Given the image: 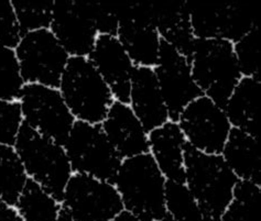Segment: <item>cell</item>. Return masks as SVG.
<instances>
[{"label": "cell", "instance_id": "cell-8", "mask_svg": "<svg viewBox=\"0 0 261 221\" xmlns=\"http://www.w3.org/2000/svg\"><path fill=\"white\" fill-rule=\"evenodd\" d=\"M15 52L25 84L59 88L71 57L50 29L23 34Z\"/></svg>", "mask_w": 261, "mask_h": 221}, {"label": "cell", "instance_id": "cell-32", "mask_svg": "<svg viewBox=\"0 0 261 221\" xmlns=\"http://www.w3.org/2000/svg\"><path fill=\"white\" fill-rule=\"evenodd\" d=\"M0 221H21L15 206L7 204L0 198Z\"/></svg>", "mask_w": 261, "mask_h": 221}, {"label": "cell", "instance_id": "cell-5", "mask_svg": "<svg viewBox=\"0 0 261 221\" xmlns=\"http://www.w3.org/2000/svg\"><path fill=\"white\" fill-rule=\"evenodd\" d=\"M190 63L194 81L203 95L224 107L243 78L232 43L222 39H196Z\"/></svg>", "mask_w": 261, "mask_h": 221}, {"label": "cell", "instance_id": "cell-30", "mask_svg": "<svg viewBox=\"0 0 261 221\" xmlns=\"http://www.w3.org/2000/svg\"><path fill=\"white\" fill-rule=\"evenodd\" d=\"M22 126L23 117L19 100H0V144L15 146Z\"/></svg>", "mask_w": 261, "mask_h": 221}, {"label": "cell", "instance_id": "cell-18", "mask_svg": "<svg viewBox=\"0 0 261 221\" xmlns=\"http://www.w3.org/2000/svg\"><path fill=\"white\" fill-rule=\"evenodd\" d=\"M187 140L175 121L169 120L149 132V153L167 181L184 182Z\"/></svg>", "mask_w": 261, "mask_h": 221}, {"label": "cell", "instance_id": "cell-20", "mask_svg": "<svg viewBox=\"0 0 261 221\" xmlns=\"http://www.w3.org/2000/svg\"><path fill=\"white\" fill-rule=\"evenodd\" d=\"M221 155L239 181L261 186V154L258 137L232 128Z\"/></svg>", "mask_w": 261, "mask_h": 221}, {"label": "cell", "instance_id": "cell-21", "mask_svg": "<svg viewBox=\"0 0 261 221\" xmlns=\"http://www.w3.org/2000/svg\"><path fill=\"white\" fill-rule=\"evenodd\" d=\"M223 108L232 128L259 139L260 78L243 77Z\"/></svg>", "mask_w": 261, "mask_h": 221}, {"label": "cell", "instance_id": "cell-35", "mask_svg": "<svg viewBox=\"0 0 261 221\" xmlns=\"http://www.w3.org/2000/svg\"><path fill=\"white\" fill-rule=\"evenodd\" d=\"M159 221H174V220L167 215L166 217H163V218H162V219H160Z\"/></svg>", "mask_w": 261, "mask_h": 221}, {"label": "cell", "instance_id": "cell-16", "mask_svg": "<svg viewBox=\"0 0 261 221\" xmlns=\"http://www.w3.org/2000/svg\"><path fill=\"white\" fill-rule=\"evenodd\" d=\"M100 126L122 160L149 153V132L129 103L115 100Z\"/></svg>", "mask_w": 261, "mask_h": 221}, {"label": "cell", "instance_id": "cell-6", "mask_svg": "<svg viewBox=\"0 0 261 221\" xmlns=\"http://www.w3.org/2000/svg\"><path fill=\"white\" fill-rule=\"evenodd\" d=\"M63 147L73 173L113 183L122 162L100 124L75 121Z\"/></svg>", "mask_w": 261, "mask_h": 221}, {"label": "cell", "instance_id": "cell-7", "mask_svg": "<svg viewBox=\"0 0 261 221\" xmlns=\"http://www.w3.org/2000/svg\"><path fill=\"white\" fill-rule=\"evenodd\" d=\"M62 212L73 221H112L123 211L113 183L73 173L61 199Z\"/></svg>", "mask_w": 261, "mask_h": 221}, {"label": "cell", "instance_id": "cell-12", "mask_svg": "<svg viewBox=\"0 0 261 221\" xmlns=\"http://www.w3.org/2000/svg\"><path fill=\"white\" fill-rule=\"evenodd\" d=\"M192 32L195 39H222L236 43L257 25L245 7L229 3H189Z\"/></svg>", "mask_w": 261, "mask_h": 221}, {"label": "cell", "instance_id": "cell-15", "mask_svg": "<svg viewBox=\"0 0 261 221\" xmlns=\"http://www.w3.org/2000/svg\"><path fill=\"white\" fill-rule=\"evenodd\" d=\"M50 31L71 58H87L99 36L74 0H54Z\"/></svg>", "mask_w": 261, "mask_h": 221}, {"label": "cell", "instance_id": "cell-4", "mask_svg": "<svg viewBox=\"0 0 261 221\" xmlns=\"http://www.w3.org/2000/svg\"><path fill=\"white\" fill-rule=\"evenodd\" d=\"M59 91L75 120L100 124L115 97L87 58H71L62 75Z\"/></svg>", "mask_w": 261, "mask_h": 221}, {"label": "cell", "instance_id": "cell-14", "mask_svg": "<svg viewBox=\"0 0 261 221\" xmlns=\"http://www.w3.org/2000/svg\"><path fill=\"white\" fill-rule=\"evenodd\" d=\"M87 59L107 82L115 100L129 103L130 84L136 66L118 38L100 34Z\"/></svg>", "mask_w": 261, "mask_h": 221}, {"label": "cell", "instance_id": "cell-3", "mask_svg": "<svg viewBox=\"0 0 261 221\" xmlns=\"http://www.w3.org/2000/svg\"><path fill=\"white\" fill-rule=\"evenodd\" d=\"M13 148L29 179L61 202L73 175L64 147L23 124Z\"/></svg>", "mask_w": 261, "mask_h": 221}, {"label": "cell", "instance_id": "cell-10", "mask_svg": "<svg viewBox=\"0 0 261 221\" xmlns=\"http://www.w3.org/2000/svg\"><path fill=\"white\" fill-rule=\"evenodd\" d=\"M19 102L23 124L63 146L76 120L59 88L25 84Z\"/></svg>", "mask_w": 261, "mask_h": 221}, {"label": "cell", "instance_id": "cell-34", "mask_svg": "<svg viewBox=\"0 0 261 221\" xmlns=\"http://www.w3.org/2000/svg\"><path fill=\"white\" fill-rule=\"evenodd\" d=\"M57 221H73L71 218H68L65 213H63V212H61V215H60V217H59V219L57 220Z\"/></svg>", "mask_w": 261, "mask_h": 221}, {"label": "cell", "instance_id": "cell-2", "mask_svg": "<svg viewBox=\"0 0 261 221\" xmlns=\"http://www.w3.org/2000/svg\"><path fill=\"white\" fill-rule=\"evenodd\" d=\"M238 182L221 154H206L187 144L184 183L200 205L206 221L221 220Z\"/></svg>", "mask_w": 261, "mask_h": 221}, {"label": "cell", "instance_id": "cell-25", "mask_svg": "<svg viewBox=\"0 0 261 221\" xmlns=\"http://www.w3.org/2000/svg\"><path fill=\"white\" fill-rule=\"evenodd\" d=\"M260 185L239 181L219 221H260Z\"/></svg>", "mask_w": 261, "mask_h": 221}, {"label": "cell", "instance_id": "cell-26", "mask_svg": "<svg viewBox=\"0 0 261 221\" xmlns=\"http://www.w3.org/2000/svg\"><path fill=\"white\" fill-rule=\"evenodd\" d=\"M21 34L50 29L54 0H12Z\"/></svg>", "mask_w": 261, "mask_h": 221}, {"label": "cell", "instance_id": "cell-29", "mask_svg": "<svg viewBox=\"0 0 261 221\" xmlns=\"http://www.w3.org/2000/svg\"><path fill=\"white\" fill-rule=\"evenodd\" d=\"M77 8L93 23L98 34L117 36L118 31V20L114 12L112 4L97 2H85V0H74Z\"/></svg>", "mask_w": 261, "mask_h": 221}, {"label": "cell", "instance_id": "cell-24", "mask_svg": "<svg viewBox=\"0 0 261 221\" xmlns=\"http://www.w3.org/2000/svg\"><path fill=\"white\" fill-rule=\"evenodd\" d=\"M166 211L174 221H206L200 205L184 182L167 181Z\"/></svg>", "mask_w": 261, "mask_h": 221}, {"label": "cell", "instance_id": "cell-22", "mask_svg": "<svg viewBox=\"0 0 261 221\" xmlns=\"http://www.w3.org/2000/svg\"><path fill=\"white\" fill-rule=\"evenodd\" d=\"M15 208L21 221H57L62 212L59 200L32 179L27 182Z\"/></svg>", "mask_w": 261, "mask_h": 221}, {"label": "cell", "instance_id": "cell-28", "mask_svg": "<svg viewBox=\"0 0 261 221\" xmlns=\"http://www.w3.org/2000/svg\"><path fill=\"white\" fill-rule=\"evenodd\" d=\"M232 47L243 77L260 78V34L258 25L233 43Z\"/></svg>", "mask_w": 261, "mask_h": 221}, {"label": "cell", "instance_id": "cell-1", "mask_svg": "<svg viewBox=\"0 0 261 221\" xmlns=\"http://www.w3.org/2000/svg\"><path fill=\"white\" fill-rule=\"evenodd\" d=\"M114 185L123 210L142 221H159L167 216V178L150 153L123 158Z\"/></svg>", "mask_w": 261, "mask_h": 221}, {"label": "cell", "instance_id": "cell-13", "mask_svg": "<svg viewBox=\"0 0 261 221\" xmlns=\"http://www.w3.org/2000/svg\"><path fill=\"white\" fill-rule=\"evenodd\" d=\"M153 71L169 120L176 122L184 108L203 96L192 75L190 60L162 40L160 57Z\"/></svg>", "mask_w": 261, "mask_h": 221}, {"label": "cell", "instance_id": "cell-27", "mask_svg": "<svg viewBox=\"0 0 261 221\" xmlns=\"http://www.w3.org/2000/svg\"><path fill=\"white\" fill-rule=\"evenodd\" d=\"M24 85L15 50L0 45V100H19Z\"/></svg>", "mask_w": 261, "mask_h": 221}, {"label": "cell", "instance_id": "cell-31", "mask_svg": "<svg viewBox=\"0 0 261 221\" xmlns=\"http://www.w3.org/2000/svg\"><path fill=\"white\" fill-rule=\"evenodd\" d=\"M21 37L12 3L0 0V45L15 50Z\"/></svg>", "mask_w": 261, "mask_h": 221}, {"label": "cell", "instance_id": "cell-17", "mask_svg": "<svg viewBox=\"0 0 261 221\" xmlns=\"http://www.w3.org/2000/svg\"><path fill=\"white\" fill-rule=\"evenodd\" d=\"M129 106L148 132L169 121L153 68L136 66L130 84Z\"/></svg>", "mask_w": 261, "mask_h": 221}, {"label": "cell", "instance_id": "cell-11", "mask_svg": "<svg viewBox=\"0 0 261 221\" xmlns=\"http://www.w3.org/2000/svg\"><path fill=\"white\" fill-rule=\"evenodd\" d=\"M176 122L189 146L206 154H221L232 129L224 108L204 95L185 107Z\"/></svg>", "mask_w": 261, "mask_h": 221}, {"label": "cell", "instance_id": "cell-19", "mask_svg": "<svg viewBox=\"0 0 261 221\" xmlns=\"http://www.w3.org/2000/svg\"><path fill=\"white\" fill-rule=\"evenodd\" d=\"M150 5L153 23L161 39L190 60L196 39L192 32L188 2H158Z\"/></svg>", "mask_w": 261, "mask_h": 221}, {"label": "cell", "instance_id": "cell-33", "mask_svg": "<svg viewBox=\"0 0 261 221\" xmlns=\"http://www.w3.org/2000/svg\"><path fill=\"white\" fill-rule=\"evenodd\" d=\"M112 221H142L141 219L137 218L136 216L132 215V213L123 210L121 213H119L118 216H117L115 219H113Z\"/></svg>", "mask_w": 261, "mask_h": 221}, {"label": "cell", "instance_id": "cell-23", "mask_svg": "<svg viewBox=\"0 0 261 221\" xmlns=\"http://www.w3.org/2000/svg\"><path fill=\"white\" fill-rule=\"evenodd\" d=\"M28 181L15 148L0 144V198L15 206Z\"/></svg>", "mask_w": 261, "mask_h": 221}, {"label": "cell", "instance_id": "cell-9", "mask_svg": "<svg viewBox=\"0 0 261 221\" xmlns=\"http://www.w3.org/2000/svg\"><path fill=\"white\" fill-rule=\"evenodd\" d=\"M118 20L117 38L137 67L153 68L162 39L155 29L150 3L112 4Z\"/></svg>", "mask_w": 261, "mask_h": 221}]
</instances>
